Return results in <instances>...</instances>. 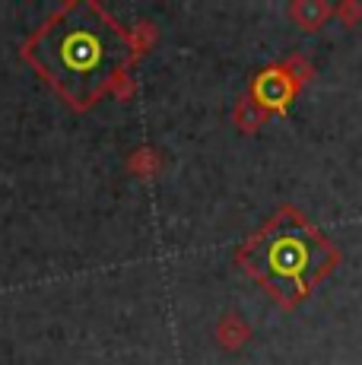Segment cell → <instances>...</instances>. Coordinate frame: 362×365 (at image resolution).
Wrapping results in <instances>:
<instances>
[{
	"label": "cell",
	"instance_id": "6",
	"mask_svg": "<svg viewBox=\"0 0 362 365\" xmlns=\"http://www.w3.org/2000/svg\"><path fill=\"white\" fill-rule=\"evenodd\" d=\"M248 324L239 318V314H229L226 321L219 324V340H222V346H229V349H235V346H242V343L248 340Z\"/></svg>",
	"mask_w": 362,
	"mask_h": 365
},
{
	"label": "cell",
	"instance_id": "4",
	"mask_svg": "<svg viewBox=\"0 0 362 365\" xmlns=\"http://www.w3.org/2000/svg\"><path fill=\"white\" fill-rule=\"evenodd\" d=\"M333 16V6L324 0H296L289 6V19L305 32H318Z\"/></svg>",
	"mask_w": 362,
	"mask_h": 365
},
{
	"label": "cell",
	"instance_id": "7",
	"mask_svg": "<svg viewBox=\"0 0 362 365\" xmlns=\"http://www.w3.org/2000/svg\"><path fill=\"white\" fill-rule=\"evenodd\" d=\"M333 19H340V26H346V29H356L362 23V4L359 0H340L333 6Z\"/></svg>",
	"mask_w": 362,
	"mask_h": 365
},
{
	"label": "cell",
	"instance_id": "1",
	"mask_svg": "<svg viewBox=\"0 0 362 365\" xmlns=\"http://www.w3.org/2000/svg\"><path fill=\"white\" fill-rule=\"evenodd\" d=\"M340 248L296 207H283L252 235L239 261L283 308H296L340 267Z\"/></svg>",
	"mask_w": 362,
	"mask_h": 365
},
{
	"label": "cell",
	"instance_id": "3",
	"mask_svg": "<svg viewBox=\"0 0 362 365\" xmlns=\"http://www.w3.org/2000/svg\"><path fill=\"white\" fill-rule=\"evenodd\" d=\"M302 93V86H299L296 80L289 76V70L283 64L276 67H267L261 76L254 80L252 86V99L261 102L264 108L270 111V115H283V111L292 105V99Z\"/></svg>",
	"mask_w": 362,
	"mask_h": 365
},
{
	"label": "cell",
	"instance_id": "5",
	"mask_svg": "<svg viewBox=\"0 0 362 365\" xmlns=\"http://www.w3.org/2000/svg\"><path fill=\"white\" fill-rule=\"evenodd\" d=\"M267 118H270V111L264 108L261 102H254V99H242V105L235 108V124H239L242 130H248V133L261 128Z\"/></svg>",
	"mask_w": 362,
	"mask_h": 365
},
{
	"label": "cell",
	"instance_id": "2",
	"mask_svg": "<svg viewBox=\"0 0 362 365\" xmlns=\"http://www.w3.org/2000/svg\"><path fill=\"white\" fill-rule=\"evenodd\" d=\"M36 58L67 96L89 99L124 61V45L102 16L93 19L86 10H73L38 38Z\"/></svg>",
	"mask_w": 362,
	"mask_h": 365
}]
</instances>
